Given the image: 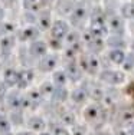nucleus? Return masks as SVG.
<instances>
[{
	"label": "nucleus",
	"instance_id": "1",
	"mask_svg": "<svg viewBox=\"0 0 134 135\" xmlns=\"http://www.w3.org/2000/svg\"><path fill=\"white\" fill-rule=\"evenodd\" d=\"M89 32L94 36L98 37H104L108 33V26H107V17H105L104 12L101 9L92 12L91 19H89Z\"/></svg>",
	"mask_w": 134,
	"mask_h": 135
},
{
	"label": "nucleus",
	"instance_id": "2",
	"mask_svg": "<svg viewBox=\"0 0 134 135\" xmlns=\"http://www.w3.org/2000/svg\"><path fill=\"white\" fill-rule=\"evenodd\" d=\"M105 115H107V111L101 107L98 102H94V104L88 105L87 108L84 109V119L88 122V124H103L105 121Z\"/></svg>",
	"mask_w": 134,
	"mask_h": 135
},
{
	"label": "nucleus",
	"instance_id": "3",
	"mask_svg": "<svg viewBox=\"0 0 134 135\" xmlns=\"http://www.w3.org/2000/svg\"><path fill=\"white\" fill-rule=\"evenodd\" d=\"M79 66H81L82 72H87V73H91V75H95L98 72V69L101 68V60L98 59L97 53H84L81 55L78 60Z\"/></svg>",
	"mask_w": 134,
	"mask_h": 135
},
{
	"label": "nucleus",
	"instance_id": "4",
	"mask_svg": "<svg viewBox=\"0 0 134 135\" xmlns=\"http://www.w3.org/2000/svg\"><path fill=\"white\" fill-rule=\"evenodd\" d=\"M100 81L111 86H118L126 82V73L121 72V70L104 69L100 72Z\"/></svg>",
	"mask_w": 134,
	"mask_h": 135
},
{
	"label": "nucleus",
	"instance_id": "5",
	"mask_svg": "<svg viewBox=\"0 0 134 135\" xmlns=\"http://www.w3.org/2000/svg\"><path fill=\"white\" fill-rule=\"evenodd\" d=\"M107 26H108V30H111L114 35H120L123 36L124 30H126V23H124V17L118 13H108L107 16Z\"/></svg>",
	"mask_w": 134,
	"mask_h": 135
},
{
	"label": "nucleus",
	"instance_id": "6",
	"mask_svg": "<svg viewBox=\"0 0 134 135\" xmlns=\"http://www.w3.org/2000/svg\"><path fill=\"white\" fill-rule=\"evenodd\" d=\"M6 104L10 111H22L26 108V101H25V95H22L19 91H12L7 92L6 95Z\"/></svg>",
	"mask_w": 134,
	"mask_h": 135
},
{
	"label": "nucleus",
	"instance_id": "7",
	"mask_svg": "<svg viewBox=\"0 0 134 135\" xmlns=\"http://www.w3.org/2000/svg\"><path fill=\"white\" fill-rule=\"evenodd\" d=\"M50 33H52L53 39H65V36L68 35V32L71 30L69 29V23L63 19H56V20H52V25L49 27Z\"/></svg>",
	"mask_w": 134,
	"mask_h": 135
},
{
	"label": "nucleus",
	"instance_id": "8",
	"mask_svg": "<svg viewBox=\"0 0 134 135\" xmlns=\"http://www.w3.org/2000/svg\"><path fill=\"white\" fill-rule=\"evenodd\" d=\"M58 63H59V57L56 53H49L48 52L46 55H45L43 57H40L39 60V65H38V68H39L40 72H53V70L58 68Z\"/></svg>",
	"mask_w": 134,
	"mask_h": 135
},
{
	"label": "nucleus",
	"instance_id": "9",
	"mask_svg": "<svg viewBox=\"0 0 134 135\" xmlns=\"http://www.w3.org/2000/svg\"><path fill=\"white\" fill-rule=\"evenodd\" d=\"M69 17H71V23L75 25V26H79L82 25L88 17V9L84 3H79V4H75L72 12L69 13Z\"/></svg>",
	"mask_w": 134,
	"mask_h": 135
},
{
	"label": "nucleus",
	"instance_id": "10",
	"mask_svg": "<svg viewBox=\"0 0 134 135\" xmlns=\"http://www.w3.org/2000/svg\"><path fill=\"white\" fill-rule=\"evenodd\" d=\"M16 45V37L10 36V35H6L0 39V59L6 60L9 56L12 55Z\"/></svg>",
	"mask_w": 134,
	"mask_h": 135
},
{
	"label": "nucleus",
	"instance_id": "11",
	"mask_svg": "<svg viewBox=\"0 0 134 135\" xmlns=\"http://www.w3.org/2000/svg\"><path fill=\"white\" fill-rule=\"evenodd\" d=\"M39 35H40V30L38 29V26L29 25V26H26V27L19 30L17 39L20 42H23V43H30V42L39 39Z\"/></svg>",
	"mask_w": 134,
	"mask_h": 135
},
{
	"label": "nucleus",
	"instance_id": "12",
	"mask_svg": "<svg viewBox=\"0 0 134 135\" xmlns=\"http://www.w3.org/2000/svg\"><path fill=\"white\" fill-rule=\"evenodd\" d=\"M46 53H48V43H45V42L40 40V39H36L33 42H30V45H29L30 57L40 59V57H43Z\"/></svg>",
	"mask_w": 134,
	"mask_h": 135
},
{
	"label": "nucleus",
	"instance_id": "13",
	"mask_svg": "<svg viewBox=\"0 0 134 135\" xmlns=\"http://www.w3.org/2000/svg\"><path fill=\"white\" fill-rule=\"evenodd\" d=\"M65 72H66V75H68V79L72 82H78V81H81V78H82V69H81V66H79V63L75 62L74 59H71L68 62V65L65 68Z\"/></svg>",
	"mask_w": 134,
	"mask_h": 135
},
{
	"label": "nucleus",
	"instance_id": "14",
	"mask_svg": "<svg viewBox=\"0 0 134 135\" xmlns=\"http://www.w3.org/2000/svg\"><path fill=\"white\" fill-rule=\"evenodd\" d=\"M33 79H35L33 70L29 69V68H25V69H22L19 72V81H17V85L16 86H19V89H26L32 85Z\"/></svg>",
	"mask_w": 134,
	"mask_h": 135
},
{
	"label": "nucleus",
	"instance_id": "15",
	"mask_svg": "<svg viewBox=\"0 0 134 135\" xmlns=\"http://www.w3.org/2000/svg\"><path fill=\"white\" fill-rule=\"evenodd\" d=\"M19 81V72L15 68H6L3 72V83L7 88H15Z\"/></svg>",
	"mask_w": 134,
	"mask_h": 135
},
{
	"label": "nucleus",
	"instance_id": "16",
	"mask_svg": "<svg viewBox=\"0 0 134 135\" xmlns=\"http://www.w3.org/2000/svg\"><path fill=\"white\" fill-rule=\"evenodd\" d=\"M69 98H71V101L74 102V104H76V105L84 104V102L88 99V91H87V88H85V86L75 88L74 91L69 94Z\"/></svg>",
	"mask_w": 134,
	"mask_h": 135
},
{
	"label": "nucleus",
	"instance_id": "17",
	"mask_svg": "<svg viewBox=\"0 0 134 135\" xmlns=\"http://www.w3.org/2000/svg\"><path fill=\"white\" fill-rule=\"evenodd\" d=\"M26 124H27V128H29L30 131H35V132H40V131H43L45 128H46V121H45V118L39 117V115L30 117Z\"/></svg>",
	"mask_w": 134,
	"mask_h": 135
},
{
	"label": "nucleus",
	"instance_id": "18",
	"mask_svg": "<svg viewBox=\"0 0 134 135\" xmlns=\"http://www.w3.org/2000/svg\"><path fill=\"white\" fill-rule=\"evenodd\" d=\"M108 56V60L114 65H123L124 62V57H126V52L120 47H111L107 53Z\"/></svg>",
	"mask_w": 134,
	"mask_h": 135
},
{
	"label": "nucleus",
	"instance_id": "19",
	"mask_svg": "<svg viewBox=\"0 0 134 135\" xmlns=\"http://www.w3.org/2000/svg\"><path fill=\"white\" fill-rule=\"evenodd\" d=\"M87 91H88V96H91V99H94L95 102H100L104 99L105 89L103 88L101 83H92L91 88H87Z\"/></svg>",
	"mask_w": 134,
	"mask_h": 135
},
{
	"label": "nucleus",
	"instance_id": "20",
	"mask_svg": "<svg viewBox=\"0 0 134 135\" xmlns=\"http://www.w3.org/2000/svg\"><path fill=\"white\" fill-rule=\"evenodd\" d=\"M68 75H66L65 69H55L53 70V76H52V83L56 86V88H62V86H66L68 83Z\"/></svg>",
	"mask_w": 134,
	"mask_h": 135
},
{
	"label": "nucleus",
	"instance_id": "21",
	"mask_svg": "<svg viewBox=\"0 0 134 135\" xmlns=\"http://www.w3.org/2000/svg\"><path fill=\"white\" fill-rule=\"evenodd\" d=\"M50 25H52V19H50V15L48 13H42L38 16L36 19V26L39 30H45V29H49Z\"/></svg>",
	"mask_w": 134,
	"mask_h": 135
},
{
	"label": "nucleus",
	"instance_id": "22",
	"mask_svg": "<svg viewBox=\"0 0 134 135\" xmlns=\"http://www.w3.org/2000/svg\"><path fill=\"white\" fill-rule=\"evenodd\" d=\"M38 91L40 92V95H42L43 99H45V98H52V94H53V91H55V85L52 83V81L43 82Z\"/></svg>",
	"mask_w": 134,
	"mask_h": 135
},
{
	"label": "nucleus",
	"instance_id": "23",
	"mask_svg": "<svg viewBox=\"0 0 134 135\" xmlns=\"http://www.w3.org/2000/svg\"><path fill=\"white\" fill-rule=\"evenodd\" d=\"M121 16L128 20H134V3H124L121 6Z\"/></svg>",
	"mask_w": 134,
	"mask_h": 135
},
{
	"label": "nucleus",
	"instance_id": "24",
	"mask_svg": "<svg viewBox=\"0 0 134 135\" xmlns=\"http://www.w3.org/2000/svg\"><path fill=\"white\" fill-rule=\"evenodd\" d=\"M105 43H107L108 46H111V47H120V49H123V47L126 46V42L123 40V37H121L120 35H114V36H111Z\"/></svg>",
	"mask_w": 134,
	"mask_h": 135
},
{
	"label": "nucleus",
	"instance_id": "25",
	"mask_svg": "<svg viewBox=\"0 0 134 135\" xmlns=\"http://www.w3.org/2000/svg\"><path fill=\"white\" fill-rule=\"evenodd\" d=\"M68 91H66V88L65 86H62V88H56L55 86V91H53V94H52V98L55 99V101H59V102H62V101H65V99H68Z\"/></svg>",
	"mask_w": 134,
	"mask_h": 135
},
{
	"label": "nucleus",
	"instance_id": "26",
	"mask_svg": "<svg viewBox=\"0 0 134 135\" xmlns=\"http://www.w3.org/2000/svg\"><path fill=\"white\" fill-rule=\"evenodd\" d=\"M61 122H62L63 125H75L76 124V119H75V114L71 111H65L62 114V117H61Z\"/></svg>",
	"mask_w": 134,
	"mask_h": 135
},
{
	"label": "nucleus",
	"instance_id": "27",
	"mask_svg": "<svg viewBox=\"0 0 134 135\" xmlns=\"http://www.w3.org/2000/svg\"><path fill=\"white\" fill-rule=\"evenodd\" d=\"M12 128V122H10V118L6 117V115L0 114V134H4V132H9Z\"/></svg>",
	"mask_w": 134,
	"mask_h": 135
},
{
	"label": "nucleus",
	"instance_id": "28",
	"mask_svg": "<svg viewBox=\"0 0 134 135\" xmlns=\"http://www.w3.org/2000/svg\"><path fill=\"white\" fill-rule=\"evenodd\" d=\"M123 68H124V70H133L134 69V52H130L128 55L126 53V57H124V62H123Z\"/></svg>",
	"mask_w": 134,
	"mask_h": 135
},
{
	"label": "nucleus",
	"instance_id": "29",
	"mask_svg": "<svg viewBox=\"0 0 134 135\" xmlns=\"http://www.w3.org/2000/svg\"><path fill=\"white\" fill-rule=\"evenodd\" d=\"M71 135H88V128L84 124H75L72 125Z\"/></svg>",
	"mask_w": 134,
	"mask_h": 135
},
{
	"label": "nucleus",
	"instance_id": "30",
	"mask_svg": "<svg viewBox=\"0 0 134 135\" xmlns=\"http://www.w3.org/2000/svg\"><path fill=\"white\" fill-rule=\"evenodd\" d=\"M103 101L105 102V105H114L117 101V92L115 91H105V95H104V99Z\"/></svg>",
	"mask_w": 134,
	"mask_h": 135
},
{
	"label": "nucleus",
	"instance_id": "31",
	"mask_svg": "<svg viewBox=\"0 0 134 135\" xmlns=\"http://www.w3.org/2000/svg\"><path fill=\"white\" fill-rule=\"evenodd\" d=\"M134 119V112L131 111V109H126V111L121 112V121L123 122H133Z\"/></svg>",
	"mask_w": 134,
	"mask_h": 135
},
{
	"label": "nucleus",
	"instance_id": "32",
	"mask_svg": "<svg viewBox=\"0 0 134 135\" xmlns=\"http://www.w3.org/2000/svg\"><path fill=\"white\" fill-rule=\"evenodd\" d=\"M40 4V0H23V6L27 10H33L35 7Z\"/></svg>",
	"mask_w": 134,
	"mask_h": 135
},
{
	"label": "nucleus",
	"instance_id": "33",
	"mask_svg": "<svg viewBox=\"0 0 134 135\" xmlns=\"http://www.w3.org/2000/svg\"><path fill=\"white\" fill-rule=\"evenodd\" d=\"M52 135H71V131L65 127H56Z\"/></svg>",
	"mask_w": 134,
	"mask_h": 135
},
{
	"label": "nucleus",
	"instance_id": "34",
	"mask_svg": "<svg viewBox=\"0 0 134 135\" xmlns=\"http://www.w3.org/2000/svg\"><path fill=\"white\" fill-rule=\"evenodd\" d=\"M7 86L4 85V83H3V81L0 82V101H4V98H6V95H7Z\"/></svg>",
	"mask_w": 134,
	"mask_h": 135
},
{
	"label": "nucleus",
	"instance_id": "35",
	"mask_svg": "<svg viewBox=\"0 0 134 135\" xmlns=\"http://www.w3.org/2000/svg\"><path fill=\"white\" fill-rule=\"evenodd\" d=\"M15 135H36V132H35V131L27 129V131H19V132L15 134Z\"/></svg>",
	"mask_w": 134,
	"mask_h": 135
},
{
	"label": "nucleus",
	"instance_id": "36",
	"mask_svg": "<svg viewBox=\"0 0 134 135\" xmlns=\"http://www.w3.org/2000/svg\"><path fill=\"white\" fill-rule=\"evenodd\" d=\"M128 135H134V121L133 122H130V125H128Z\"/></svg>",
	"mask_w": 134,
	"mask_h": 135
},
{
	"label": "nucleus",
	"instance_id": "37",
	"mask_svg": "<svg viewBox=\"0 0 134 135\" xmlns=\"http://www.w3.org/2000/svg\"><path fill=\"white\" fill-rule=\"evenodd\" d=\"M115 135H128V131L127 129H118Z\"/></svg>",
	"mask_w": 134,
	"mask_h": 135
},
{
	"label": "nucleus",
	"instance_id": "38",
	"mask_svg": "<svg viewBox=\"0 0 134 135\" xmlns=\"http://www.w3.org/2000/svg\"><path fill=\"white\" fill-rule=\"evenodd\" d=\"M100 135H113V134H111L110 131H101V132H100Z\"/></svg>",
	"mask_w": 134,
	"mask_h": 135
},
{
	"label": "nucleus",
	"instance_id": "39",
	"mask_svg": "<svg viewBox=\"0 0 134 135\" xmlns=\"http://www.w3.org/2000/svg\"><path fill=\"white\" fill-rule=\"evenodd\" d=\"M39 135H52V134H50V132H48V131H40V132H39Z\"/></svg>",
	"mask_w": 134,
	"mask_h": 135
},
{
	"label": "nucleus",
	"instance_id": "40",
	"mask_svg": "<svg viewBox=\"0 0 134 135\" xmlns=\"http://www.w3.org/2000/svg\"><path fill=\"white\" fill-rule=\"evenodd\" d=\"M3 15H4V13H3V7H2V6H0V20H2V19H3Z\"/></svg>",
	"mask_w": 134,
	"mask_h": 135
},
{
	"label": "nucleus",
	"instance_id": "41",
	"mask_svg": "<svg viewBox=\"0 0 134 135\" xmlns=\"http://www.w3.org/2000/svg\"><path fill=\"white\" fill-rule=\"evenodd\" d=\"M2 135H13V134H12L10 131H9V132H4V134H2Z\"/></svg>",
	"mask_w": 134,
	"mask_h": 135
},
{
	"label": "nucleus",
	"instance_id": "42",
	"mask_svg": "<svg viewBox=\"0 0 134 135\" xmlns=\"http://www.w3.org/2000/svg\"><path fill=\"white\" fill-rule=\"evenodd\" d=\"M131 49H133V52H134V40H133V43H131Z\"/></svg>",
	"mask_w": 134,
	"mask_h": 135
}]
</instances>
